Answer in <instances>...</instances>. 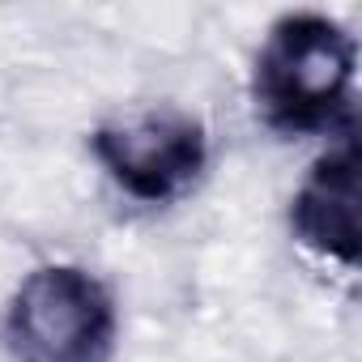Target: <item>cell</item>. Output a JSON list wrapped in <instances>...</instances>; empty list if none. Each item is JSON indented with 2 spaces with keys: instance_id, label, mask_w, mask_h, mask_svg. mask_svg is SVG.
<instances>
[{
  "instance_id": "obj_2",
  "label": "cell",
  "mask_w": 362,
  "mask_h": 362,
  "mask_svg": "<svg viewBox=\"0 0 362 362\" xmlns=\"http://www.w3.org/2000/svg\"><path fill=\"white\" fill-rule=\"evenodd\" d=\"M5 341L18 362H111V290L81 264H43L13 290Z\"/></svg>"
},
{
  "instance_id": "obj_4",
  "label": "cell",
  "mask_w": 362,
  "mask_h": 362,
  "mask_svg": "<svg viewBox=\"0 0 362 362\" xmlns=\"http://www.w3.org/2000/svg\"><path fill=\"white\" fill-rule=\"evenodd\" d=\"M290 226L303 247L341 269H358L362 260V226H358V141L354 128L341 132V145L328 149L303 188L290 201Z\"/></svg>"
},
{
  "instance_id": "obj_3",
  "label": "cell",
  "mask_w": 362,
  "mask_h": 362,
  "mask_svg": "<svg viewBox=\"0 0 362 362\" xmlns=\"http://www.w3.org/2000/svg\"><path fill=\"white\" fill-rule=\"evenodd\" d=\"M90 149L115 184L145 205L184 197L209 162L205 124L170 107L136 111L94 128Z\"/></svg>"
},
{
  "instance_id": "obj_1",
  "label": "cell",
  "mask_w": 362,
  "mask_h": 362,
  "mask_svg": "<svg viewBox=\"0 0 362 362\" xmlns=\"http://www.w3.org/2000/svg\"><path fill=\"white\" fill-rule=\"evenodd\" d=\"M354 35L324 13H286L256 56V111L286 136L354 128Z\"/></svg>"
}]
</instances>
